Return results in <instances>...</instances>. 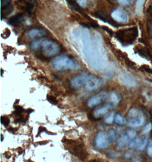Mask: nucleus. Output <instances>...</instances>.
I'll use <instances>...</instances> for the list:
<instances>
[{"instance_id": "f257e3e1", "label": "nucleus", "mask_w": 152, "mask_h": 162, "mask_svg": "<svg viewBox=\"0 0 152 162\" xmlns=\"http://www.w3.org/2000/svg\"><path fill=\"white\" fill-rule=\"evenodd\" d=\"M53 68L56 71H65L66 69H74L76 64L72 59L68 56L61 55L56 57L52 62Z\"/></svg>"}, {"instance_id": "f03ea898", "label": "nucleus", "mask_w": 152, "mask_h": 162, "mask_svg": "<svg viewBox=\"0 0 152 162\" xmlns=\"http://www.w3.org/2000/svg\"><path fill=\"white\" fill-rule=\"evenodd\" d=\"M138 36V29L136 27L120 30L116 33V37L124 45L132 44Z\"/></svg>"}, {"instance_id": "7ed1b4c3", "label": "nucleus", "mask_w": 152, "mask_h": 162, "mask_svg": "<svg viewBox=\"0 0 152 162\" xmlns=\"http://www.w3.org/2000/svg\"><path fill=\"white\" fill-rule=\"evenodd\" d=\"M40 48L42 50V55L47 59L61 51V47L58 43L51 40H45L42 42Z\"/></svg>"}, {"instance_id": "20e7f679", "label": "nucleus", "mask_w": 152, "mask_h": 162, "mask_svg": "<svg viewBox=\"0 0 152 162\" xmlns=\"http://www.w3.org/2000/svg\"><path fill=\"white\" fill-rule=\"evenodd\" d=\"M127 118L128 125L135 128L141 126L145 122V117L142 112L137 108L130 109Z\"/></svg>"}, {"instance_id": "39448f33", "label": "nucleus", "mask_w": 152, "mask_h": 162, "mask_svg": "<svg viewBox=\"0 0 152 162\" xmlns=\"http://www.w3.org/2000/svg\"><path fill=\"white\" fill-rule=\"evenodd\" d=\"M63 142L66 144L68 150L72 154L77 156L81 160L86 159L87 153L85 151L84 146L81 143L71 140H66L63 141Z\"/></svg>"}, {"instance_id": "423d86ee", "label": "nucleus", "mask_w": 152, "mask_h": 162, "mask_svg": "<svg viewBox=\"0 0 152 162\" xmlns=\"http://www.w3.org/2000/svg\"><path fill=\"white\" fill-rule=\"evenodd\" d=\"M90 75L87 72H83L81 74L77 75L72 78L70 81V86L72 89H78L83 85L86 84L87 81Z\"/></svg>"}, {"instance_id": "0eeeda50", "label": "nucleus", "mask_w": 152, "mask_h": 162, "mask_svg": "<svg viewBox=\"0 0 152 162\" xmlns=\"http://www.w3.org/2000/svg\"><path fill=\"white\" fill-rule=\"evenodd\" d=\"M103 83V81L101 78H98L95 75H90L86 84V90L88 92H94L101 87Z\"/></svg>"}, {"instance_id": "6e6552de", "label": "nucleus", "mask_w": 152, "mask_h": 162, "mask_svg": "<svg viewBox=\"0 0 152 162\" xmlns=\"http://www.w3.org/2000/svg\"><path fill=\"white\" fill-rule=\"evenodd\" d=\"M109 97V94L107 92H101L91 97L88 101V106L92 107L99 104L104 102Z\"/></svg>"}, {"instance_id": "1a4fd4ad", "label": "nucleus", "mask_w": 152, "mask_h": 162, "mask_svg": "<svg viewBox=\"0 0 152 162\" xmlns=\"http://www.w3.org/2000/svg\"><path fill=\"white\" fill-rule=\"evenodd\" d=\"M111 17L117 22L125 23L128 21V16L126 13L119 9L113 10L111 13Z\"/></svg>"}, {"instance_id": "9d476101", "label": "nucleus", "mask_w": 152, "mask_h": 162, "mask_svg": "<svg viewBox=\"0 0 152 162\" xmlns=\"http://www.w3.org/2000/svg\"><path fill=\"white\" fill-rule=\"evenodd\" d=\"M95 142L96 146L99 149H104L108 146L109 141L107 138V135H105L103 132L101 131L98 133L96 138Z\"/></svg>"}, {"instance_id": "9b49d317", "label": "nucleus", "mask_w": 152, "mask_h": 162, "mask_svg": "<svg viewBox=\"0 0 152 162\" xmlns=\"http://www.w3.org/2000/svg\"><path fill=\"white\" fill-rule=\"evenodd\" d=\"M120 80L123 84L128 87H134L136 85V82L135 79L126 73H123L121 74Z\"/></svg>"}, {"instance_id": "f8f14e48", "label": "nucleus", "mask_w": 152, "mask_h": 162, "mask_svg": "<svg viewBox=\"0 0 152 162\" xmlns=\"http://www.w3.org/2000/svg\"><path fill=\"white\" fill-rule=\"evenodd\" d=\"M47 34V32L45 30L39 28H33L30 30L28 32V36L32 39L38 38L43 36H46Z\"/></svg>"}, {"instance_id": "ddd939ff", "label": "nucleus", "mask_w": 152, "mask_h": 162, "mask_svg": "<svg viewBox=\"0 0 152 162\" xmlns=\"http://www.w3.org/2000/svg\"><path fill=\"white\" fill-rule=\"evenodd\" d=\"M110 107H112L110 104H107L105 106L101 107L97 109L96 110H95L94 113L92 114V118H95L96 120V118H101L105 114L107 113L108 110V109Z\"/></svg>"}, {"instance_id": "4468645a", "label": "nucleus", "mask_w": 152, "mask_h": 162, "mask_svg": "<svg viewBox=\"0 0 152 162\" xmlns=\"http://www.w3.org/2000/svg\"><path fill=\"white\" fill-rule=\"evenodd\" d=\"M94 16L97 18L98 19L103 21L104 22L108 23L110 24L111 25L114 26H116V23L114 22L112 20H110L109 17H108L107 14L105 13L102 12V11H97L96 12L94 13Z\"/></svg>"}, {"instance_id": "2eb2a0df", "label": "nucleus", "mask_w": 152, "mask_h": 162, "mask_svg": "<svg viewBox=\"0 0 152 162\" xmlns=\"http://www.w3.org/2000/svg\"><path fill=\"white\" fill-rule=\"evenodd\" d=\"M23 19H24V14L23 13H19L15 15L14 16L11 17L9 20L8 22L11 25L16 26L18 24H20V23L22 22Z\"/></svg>"}, {"instance_id": "dca6fc26", "label": "nucleus", "mask_w": 152, "mask_h": 162, "mask_svg": "<svg viewBox=\"0 0 152 162\" xmlns=\"http://www.w3.org/2000/svg\"><path fill=\"white\" fill-rule=\"evenodd\" d=\"M110 104L111 105V106L113 107L119 104V101H120V97L119 94H118L116 92H113L111 93L110 94Z\"/></svg>"}, {"instance_id": "f3484780", "label": "nucleus", "mask_w": 152, "mask_h": 162, "mask_svg": "<svg viewBox=\"0 0 152 162\" xmlns=\"http://www.w3.org/2000/svg\"><path fill=\"white\" fill-rule=\"evenodd\" d=\"M66 1L68 3V5L71 7L73 10H75L79 13H82V14H83V12H81V7L79 6L77 2H75L74 0H66Z\"/></svg>"}, {"instance_id": "a211bd4d", "label": "nucleus", "mask_w": 152, "mask_h": 162, "mask_svg": "<svg viewBox=\"0 0 152 162\" xmlns=\"http://www.w3.org/2000/svg\"><path fill=\"white\" fill-rule=\"evenodd\" d=\"M107 136L109 143L116 142L117 140V135L116 133L114 130H109L107 132Z\"/></svg>"}, {"instance_id": "6ab92c4d", "label": "nucleus", "mask_w": 152, "mask_h": 162, "mask_svg": "<svg viewBox=\"0 0 152 162\" xmlns=\"http://www.w3.org/2000/svg\"><path fill=\"white\" fill-rule=\"evenodd\" d=\"M130 139L128 138V136H126V134H125L124 136H123L121 139H120L119 143V147H120L121 149H124L125 147V146H126V145L130 142Z\"/></svg>"}, {"instance_id": "aec40b11", "label": "nucleus", "mask_w": 152, "mask_h": 162, "mask_svg": "<svg viewBox=\"0 0 152 162\" xmlns=\"http://www.w3.org/2000/svg\"><path fill=\"white\" fill-rule=\"evenodd\" d=\"M148 137H145L142 140H141V141L139 143V145L137 147V149L140 151H143L145 149L146 146L147 145L148 141Z\"/></svg>"}, {"instance_id": "412c9836", "label": "nucleus", "mask_w": 152, "mask_h": 162, "mask_svg": "<svg viewBox=\"0 0 152 162\" xmlns=\"http://www.w3.org/2000/svg\"><path fill=\"white\" fill-rule=\"evenodd\" d=\"M141 141V140L140 138H135L131 141L130 142V145H129V147L130 149H137L138 146L139 145L140 142Z\"/></svg>"}, {"instance_id": "4be33fe9", "label": "nucleus", "mask_w": 152, "mask_h": 162, "mask_svg": "<svg viewBox=\"0 0 152 162\" xmlns=\"http://www.w3.org/2000/svg\"><path fill=\"white\" fill-rule=\"evenodd\" d=\"M145 0H137L136 2V12L139 14H141L142 12L143 4Z\"/></svg>"}, {"instance_id": "5701e85b", "label": "nucleus", "mask_w": 152, "mask_h": 162, "mask_svg": "<svg viewBox=\"0 0 152 162\" xmlns=\"http://www.w3.org/2000/svg\"><path fill=\"white\" fill-rule=\"evenodd\" d=\"M41 42L39 40H37L34 42H32L30 45V49L33 51H37L41 47Z\"/></svg>"}, {"instance_id": "b1692460", "label": "nucleus", "mask_w": 152, "mask_h": 162, "mask_svg": "<svg viewBox=\"0 0 152 162\" xmlns=\"http://www.w3.org/2000/svg\"><path fill=\"white\" fill-rule=\"evenodd\" d=\"M114 120L115 121V122L118 124V125H122L124 123V120L123 118V116L120 114H116V116H115V118Z\"/></svg>"}, {"instance_id": "393cba45", "label": "nucleus", "mask_w": 152, "mask_h": 162, "mask_svg": "<svg viewBox=\"0 0 152 162\" xmlns=\"http://www.w3.org/2000/svg\"><path fill=\"white\" fill-rule=\"evenodd\" d=\"M127 136H128V138H130V140H133L136 138V136H137V133L135 130H133L130 129L128 130L125 133Z\"/></svg>"}, {"instance_id": "a878e982", "label": "nucleus", "mask_w": 152, "mask_h": 162, "mask_svg": "<svg viewBox=\"0 0 152 162\" xmlns=\"http://www.w3.org/2000/svg\"><path fill=\"white\" fill-rule=\"evenodd\" d=\"M13 9V7L10 5L9 7L4 8L3 9H1V11H2V16L3 15H4L5 16H7V15L10 14V13L12 12Z\"/></svg>"}, {"instance_id": "bb28decb", "label": "nucleus", "mask_w": 152, "mask_h": 162, "mask_svg": "<svg viewBox=\"0 0 152 162\" xmlns=\"http://www.w3.org/2000/svg\"><path fill=\"white\" fill-rule=\"evenodd\" d=\"M114 118H115V117H114V112H111V113H110L107 116L105 121L108 124H111V123L113 122Z\"/></svg>"}, {"instance_id": "cd10ccee", "label": "nucleus", "mask_w": 152, "mask_h": 162, "mask_svg": "<svg viewBox=\"0 0 152 162\" xmlns=\"http://www.w3.org/2000/svg\"><path fill=\"white\" fill-rule=\"evenodd\" d=\"M152 129V123L149 122L147 123L145 126L144 127L143 130H142V133L143 134H148L149 133L151 130Z\"/></svg>"}, {"instance_id": "c85d7f7f", "label": "nucleus", "mask_w": 152, "mask_h": 162, "mask_svg": "<svg viewBox=\"0 0 152 162\" xmlns=\"http://www.w3.org/2000/svg\"><path fill=\"white\" fill-rule=\"evenodd\" d=\"M1 122L4 126L7 127L10 123V120L6 116H2L1 118Z\"/></svg>"}, {"instance_id": "c756f323", "label": "nucleus", "mask_w": 152, "mask_h": 162, "mask_svg": "<svg viewBox=\"0 0 152 162\" xmlns=\"http://www.w3.org/2000/svg\"><path fill=\"white\" fill-rule=\"evenodd\" d=\"M147 155L150 158H152V141L149 140L148 143V147H147Z\"/></svg>"}, {"instance_id": "7c9ffc66", "label": "nucleus", "mask_w": 152, "mask_h": 162, "mask_svg": "<svg viewBox=\"0 0 152 162\" xmlns=\"http://www.w3.org/2000/svg\"><path fill=\"white\" fill-rule=\"evenodd\" d=\"M47 99L51 104H53V105H56V104H58L57 100L55 98V97H53L52 96H47Z\"/></svg>"}, {"instance_id": "2f4dec72", "label": "nucleus", "mask_w": 152, "mask_h": 162, "mask_svg": "<svg viewBox=\"0 0 152 162\" xmlns=\"http://www.w3.org/2000/svg\"><path fill=\"white\" fill-rule=\"evenodd\" d=\"M76 2H78L80 7H85L87 6V0H77Z\"/></svg>"}, {"instance_id": "473e14b6", "label": "nucleus", "mask_w": 152, "mask_h": 162, "mask_svg": "<svg viewBox=\"0 0 152 162\" xmlns=\"http://www.w3.org/2000/svg\"><path fill=\"white\" fill-rule=\"evenodd\" d=\"M14 107L15 109V112L17 113H22V112H23L24 111V109L22 107L19 106V105H14Z\"/></svg>"}, {"instance_id": "72a5a7b5", "label": "nucleus", "mask_w": 152, "mask_h": 162, "mask_svg": "<svg viewBox=\"0 0 152 162\" xmlns=\"http://www.w3.org/2000/svg\"><path fill=\"white\" fill-rule=\"evenodd\" d=\"M119 3L124 5V6H128L130 4V0H117Z\"/></svg>"}, {"instance_id": "f704fd0d", "label": "nucleus", "mask_w": 152, "mask_h": 162, "mask_svg": "<svg viewBox=\"0 0 152 162\" xmlns=\"http://www.w3.org/2000/svg\"><path fill=\"white\" fill-rule=\"evenodd\" d=\"M2 34H4V36H2V37L3 38H7L10 36V31L9 30L7 29L4 31V32Z\"/></svg>"}, {"instance_id": "c9c22d12", "label": "nucleus", "mask_w": 152, "mask_h": 162, "mask_svg": "<svg viewBox=\"0 0 152 162\" xmlns=\"http://www.w3.org/2000/svg\"><path fill=\"white\" fill-rule=\"evenodd\" d=\"M102 29H103L104 31H107L108 34H110V36H112V35H113V31L110 29L109 27H108L107 26H102Z\"/></svg>"}, {"instance_id": "e433bc0d", "label": "nucleus", "mask_w": 152, "mask_h": 162, "mask_svg": "<svg viewBox=\"0 0 152 162\" xmlns=\"http://www.w3.org/2000/svg\"><path fill=\"white\" fill-rule=\"evenodd\" d=\"M33 7H34V6H33V5H32V3H28V4L27 5V7H26L27 12L28 13H31L32 9H33Z\"/></svg>"}, {"instance_id": "4c0bfd02", "label": "nucleus", "mask_w": 152, "mask_h": 162, "mask_svg": "<svg viewBox=\"0 0 152 162\" xmlns=\"http://www.w3.org/2000/svg\"><path fill=\"white\" fill-rule=\"evenodd\" d=\"M47 131V130H46L45 127L42 126L39 127V130H38V134H37V137H38V136H39L41 133H42V132H43V131Z\"/></svg>"}, {"instance_id": "58836bf2", "label": "nucleus", "mask_w": 152, "mask_h": 162, "mask_svg": "<svg viewBox=\"0 0 152 162\" xmlns=\"http://www.w3.org/2000/svg\"><path fill=\"white\" fill-rule=\"evenodd\" d=\"M132 154L130 152H126L124 154V157L125 159H130L132 157Z\"/></svg>"}, {"instance_id": "ea45409f", "label": "nucleus", "mask_w": 152, "mask_h": 162, "mask_svg": "<svg viewBox=\"0 0 152 162\" xmlns=\"http://www.w3.org/2000/svg\"><path fill=\"white\" fill-rule=\"evenodd\" d=\"M17 129H13L12 127H10L9 129H8V130L9 131H10L11 132H15V131H16Z\"/></svg>"}, {"instance_id": "a19ab883", "label": "nucleus", "mask_w": 152, "mask_h": 162, "mask_svg": "<svg viewBox=\"0 0 152 162\" xmlns=\"http://www.w3.org/2000/svg\"><path fill=\"white\" fill-rule=\"evenodd\" d=\"M39 145H46V144H47V143H48V141H47V142H46V141H42L41 142L38 143Z\"/></svg>"}, {"instance_id": "79ce46f5", "label": "nucleus", "mask_w": 152, "mask_h": 162, "mask_svg": "<svg viewBox=\"0 0 152 162\" xmlns=\"http://www.w3.org/2000/svg\"><path fill=\"white\" fill-rule=\"evenodd\" d=\"M33 111H34V110H32V109H27V110L26 112H27V113L30 114Z\"/></svg>"}, {"instance_id": "37998d69", "label": "nucleus", "mask_w": 152, "mask_h": 162, "mask_svg": "<svg viewBox=\"0 0 152 162\" xmlns=\"http://www.w3.org/2000/svg\"><path fill=\"white\" fill-rule=\"evenodd\" d=\"M110 3H113V0H107Z\"/></svg>"}, {"instance_id": "c03bdc74", "label": "nucleus", "mask_w": 152, "mask_h": 162, "mask_svg": "<svg viewBox=\"0 0 152 162\" xmlns=\"http://www.w3.org/2000/svg\"><path fill=\"white\" fill-rule=\"evenodd\" d=\"M1 141H3V136L1 135Z\"/></svg>"}, {"instance_id": "a18cd8bd", "label": "nucleus", "mask_w": 152, "mask_h": 162, "mask_svg": "<svg viewBox=\"0 0 152 162\" xmlns=\"http://www.w3.org/2000/svg\"><path fill=\"white\" fill-rule=\"evenodd\" d=\"M2 74H3V70L1 69V76H2Z\"/></svg>"}]
</instances>
